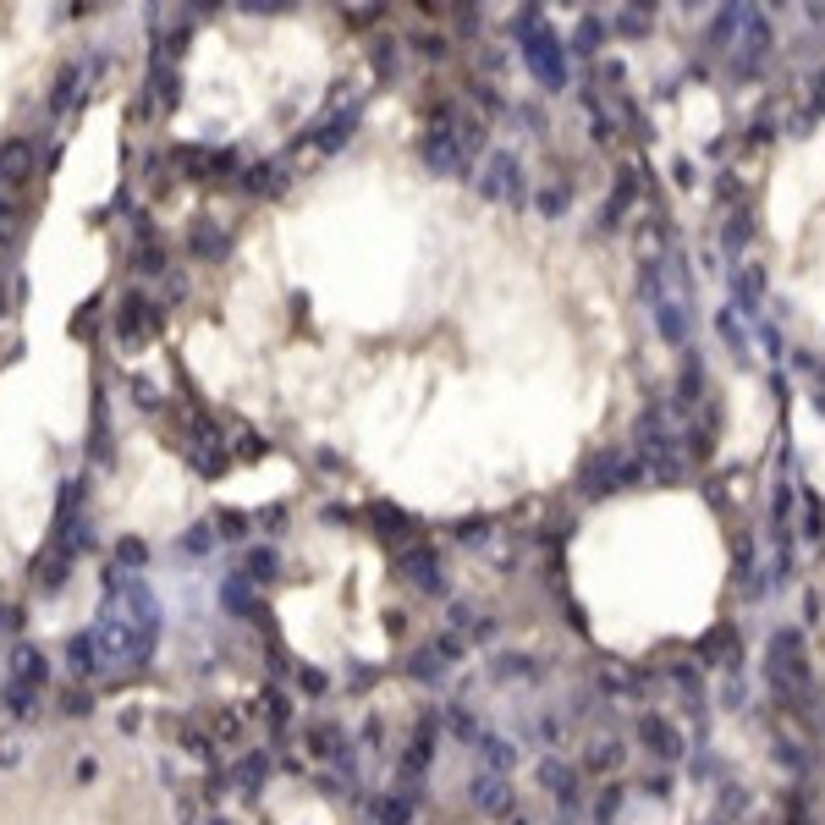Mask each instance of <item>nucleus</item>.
<instances>
[{"mask_svg":"<svg viewBox=\"0 0 825 825\" xmlns=\"http://www.w3.org/2000/svg\"><path fill=\"white\" fill-rule=\"evenodd\" d=\"M0 303H6V297H0Z\"/></svg>","mask_w":825,"mask_h":825,"instance_id":"obj_13","label":"nucleus"},{"mask_svg":"<svg viewBox=\"0 0 825 825\" xmlns=\"http://www.w3.org/2000/svg\"><path fill=\"white\" fill-rule=\"evenodd\" d=\"M77 77H83V66H66V72H61V83H55V99H50V105L55 110H66V105H72V88H77Z\"/></svg>","mask_w":825,"mask_h":825,"instance_id":"obj_4","label":"nucleus"},{"mask_svg":"<svg viewBox=\"0 0 825 825\" xmlns=\"http://www.w3.org/2000/svg\"><path fill=\"white\" fill-rule=\"evenodd\" d=\"M237 457H248V462H253V457H264V440L242 429V435H237Z\"/></svg>","mask_w":825,"mask_h":825,"instance_id":"obj_6","label":"nucleus"},{"mask_svg":"<svg viewBox=\"0 0 825 825\" xmlns=\"http://www.w3.org/2000/svg\"><path fill=\"white\" fill-rule=\"evenodd\" d=\"M11 226H17V209L0 204V237H6V242H11Z\"/></svg>","mask_w":825,"mask_h":825,"instance_id":"obj_12","label":"nucleus"},{"mask_svg":"<svg viewBox=\"0 0 825 825\" xmlns=\"http://www.w3.org/2000/svg\"><path fill=\"white\" fill-rule=\"evenodd\" d=\"M160 330V314H154L143 297H121V314H116V341H149Z\"/></svg>","mask_w":825,"mask_h":825,"instance_id":"obj_2","label":"nucleus"},{"mask_svg":"<svg viewBox=\"0 0 825 825\" xmlns=\"http://www.w3.org/2000/svg\"><path fill=\"white\" fill-rule=\"evenodd\" d=\"M33 176V143H22V138H11V143H0V182H28Z\"/></svg>","mask_w":825,"mask_h":825,"instance_id":"obj_3","label":"nucleus"},{"mask_svg":"<svg viewBox=\"0 0 825 825\" xmlns=\"http://www.w3.org/2000/svg\"><path fill=\"white\" fill-rule=\"evenodd\" d=\"M226 605L231 611H248V589H242V583H226Z\"/></svg>","mask_w":825,"mask_h":825,"instance_id":"obj_11","label":"nucleus"},{"mask_svg":"<svg viewBox=\"0 0 825 825\" xmlns=\"http://www.w3.org/2000/svg\"><path fill=\"white\" fill-rule=\"evenodd\" d=\"M132 396H138V407H149V413H154V407H160V396H154V385H143V380H132Z\"/></svg>","mask_w":825,"mask_h":825,"instance_id":"obj_10","label":"nucleus"},{"mask_svg":"<svg viewBox=\"0 0 825 825\" xmlns=\"http://www.w3.org/2000/svg\"><path fill=\"white\" fill-rule=\"evenodd\" d=\"M248 567H253V572H264V578H270V572L281 567V561H275V550H253V556H248Z\"/></svg>","mask_w":825,"mask_h":825,"instance_id":"obj_8","label":"nucleus"},{"mask_svg":"<svg viewBox=\"0 0 825 825\" xmlns=\"http://www.w3.org/2000/svg\"><path fill=\"white\" fill-rule=\"evenodd\" d=\"M215 528H220V539H242V528H248V523H242L237 512H226V517H220Z\"/></svg>","mask_w":825,"mask_h":825,"instance_id":"obj_9","label":"nucleus"},{"mask_svg":"<svg viewBox=\"0 0 825 825\" xmlns=\"http://www.w3.org/2000/svg\"><path fill=\"white\" fill-rule=\"evenodd\" d=\"M171 160L182 165V171L193 176V182H204V187H209V182H220V176L231 171V154H226V149H193V143H176Z\"/></svg>","mask_w":825,"mask_h":825,"instance_id":"obj_1","label":"nucleus"},{"mask_svg":"<svg viewBox=\"0 0 825 825\" xmlns=\"http://www.w3.org/2000/svg\"><path fill=\"white\" fill-rule=\"evenodd\" d=\"M347 127H352V110H347V116H336L325 132H319V149H336V143H341V132H347Z\"/></svg>","mask_w":825,"mask_h":825,"instance_id":"obj_5","label":"nucleus"},{"mask_svg":"<svg viewBox=\"0 0 825 825\" xmlns=\"http://www.w3.org/2000/svg\"><path fill=\"white\" fill-rule=\"evenodd\" d=\"M121 561H127V567H138L143 556H149V550H143V539H121V550H116Z\"/></svg>","mask_w":825,"mask_h":825,"instance_id":"obj_7","label":"nucleus"}]
</instances>
